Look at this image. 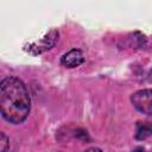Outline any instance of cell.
Listing matches in <instances>:
<instances>
[{"instance_id":"obj_1","label":"cell","mask_w":152,"mask_h":152,"mask_svg":"<svg viewBox=\"0 0 152 152\" xmlns=\"http://www.w3.org/2000/svg\"><path fill=\"white\" fill-rule=\"evenodd\" d=\"M0 108L4 119L11 124H20L28 116L31 100L23 81L14 76L1 81Z\"/></svg>"},{"instance_id":"obj_2","label":"cell","mask_w":152,"mask_h":152,"mask_svg":"<svg viewBox=\"0 0 152 152\" xmlns=\"http://www.w3.org/2000/svg\"><path fill=\"white\" fill-rule=\"evenodd\" d=\"M131 101L139 112L152 115V89H142L135 91L132 94Z\"/></svg>"},{"instance_id":"obj_3","label":"cell","mask_w":152,"mask_h":152,"mask_svg":"<svg viewBox=\"0 0 152 152\" xmlns=\"http://www.w3.org/2000/svg\"><path fill=\"white\" fill-rule=\"evenodd\" d=\"M83 62H84V56H83L82 51L78 49L70 50L69 52L63 55V57L61 59V63L66 68H76V66L81 65Z\"/></svg>"},{"instance_id":"obj_4","label":"cell","mask_w":152,"mask_h":152,"mask_svg":"<svg viewBox=\"0 0 152 152\" xmlns=\"http://www.w3.org/2000/svg\"><path fill=\"white\" fill-rule=\"evenodd\" d=\"M152 134V122L145 121V122H138L137 124V132L135 138L137 139H145L148 135Z\"/></svg>"},{"instance_id":"obj_5","label":"cell","mask_w":152,"mask_h":152,"mask_svg":"<svg viewBox=\"0 0 152 152\" xmlns=\"http://www.w3.org/2000/svg\"><path fill=\"white\" fill-rule=\"evenodd\" d=\"M0 152H7L10 148V144H8V139L5 135V133L0 134Z\"/></svg>"},{"instance_id":"obj_6","label":"cell","mask_w":152,"mask_h":152,"mask_svg":"<svg viewBox=\"0 0 152 152\" xmlns=\"http://www.w3.org/2000/svg\"><path fill=\"white\" fill-rule=\"evenodd\" d=\"M84 152H102V150H100V148H97V147H90V148L86 150Z\"/></svg>"},{"instance_id":"obj_7","label":"cell","mask_w":152,"mask_h":152,"mask_svg":"<svg viewBox=\"0 0 152 152\" xmlns=\"http://www.w3.org/2000/svg\"><path fill=\"white\" fill-rule=\"evenodd\" d=\"M133 152H146V151H145L144 147H137V148L133 150Z\"/></svg>"}]
</instances>
